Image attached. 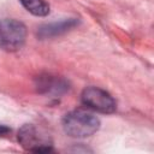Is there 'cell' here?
Wrapping results in <instances>:
<instances>
[{
	"mask_svg": "<svg viewBox=\"0 0 154 154\" xmlns=\"http://www.w3.org/2000/svg\"><path fill=\"white\" fill-rule=\"evenodd\" d=\"M67 83L58 77L54 76H41L37 79V89L40 93L43 94H53L60 95L67 90Z\"/></svg>",
	"mask_w": 154,
	"mask_h": 154,
	"instance_id": "obj_6",
	"label": "cell"
},
{
	"mask_svg": "<svg viewBox=\"0 0 154 154\" xmlns=\"http://www.w3.org/2000/svg\"><path fill=\"white\" fill-rule=\"evenodd\" d=\"M77 24H78L77 18H66V19H63V20H59V22L43 24L38 28L37 35L41 38L55 37V36H59V35L69 31L70 29H72Z\"/></svg>",
	"mask_w": 154,
	"mask_h": 154,
	"instance_id": "obj_5",
	"label": "cell"
},
{
	"mask_svg": "<svg viewBox=\"0 0 154 154\" xmlns=\"http://www.w3.org/2000/svg\"><path fill=\"white\" fill-rule=\"evenodd\" d=\"M20 2L25 10L34 16L43 17L49 13V5L46 2V0H20Z\"/></svg>",
	"mask_w": 154,
	"mask_h": 154,
	"instance_id": "obj_7",
	"label": "cell"
},
{
	"mask_svg": "<svg viewBox=\"0 0 154 154\" xmlns=\"http://www.w3.org/2000/svg\"><path fill=\"white\" fill-rule=\"evenodd\" d=\"M25 25L12 18L0 19V48L7 52L20 49L25 42Z\"/></svg>",
	"mask_w": 154,
	"mask_h": 154,
	"instance_id": "obj_2",
	"label": "cell"
},
{
	"mask_svg": "<svg viewBox=\"0 0 154 154\" xmlns=\"http://www.w3.org/2000/svg\"><path fill=\"white\" fill-rule=\"evenodd\" d=\"M84 106L101 113H112L117 108L116 100L109 93L97 87H88L81 95Z\"/></svg>",
	"mask_w": 154,
	"mask_h": 154,
	"instance_id": "obj_4",
	"label": "cell"
},
{
	"mask_svg": "<svg viewBox=\"0 0 154 154\" xmlns=\"http://www.w3.org/2000/svg\"><path fill=\"white\" fill-rule=\"evenodd\" d=\"M64 131L76 138H84L95 134L100 128V120L93 113L84 109L69 112L63 119Z\"/></svg>",
	"mask_w": 154,
	"mask_h": 154,
	"instance_id": "obj_1",
	"label": "cell"
},
{
	"mask_svg": "<svg viewBox=\"0 0 154 154\" xmlns=\"http://www.w3.org/2000/svg\"><path fill=\"white\" fill-rule=\"evenodd\" d=\"M18 141L25 149L34 153H48L53 150L49 136L32 124H25L19 129Z\"/></svg>",
	"mask_w": 154,
	"mask_h": 154,
	"instance_id": "obj_3",
	"label": "cell"
},
{
	"mask_svg": "<svg viewBox=\"0 0 154 154\" xmlns=\"http://www.w3.org/2000/svg\"><path fill=\"white\" fill-rule=\"evenodd\" d=\"M7 132H10V128H7V126L4 125V124H0V136L5 135V134H7Z\"/></svg>",
	"mask_w": 154,
	"mask_h": 154,
	"instance_id": "obj_8",
	"label": "cell"
}]
</instances>
